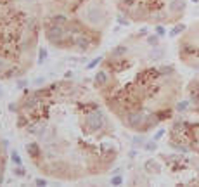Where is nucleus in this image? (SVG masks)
I'll return each mask as SVG.
<instances>
[{
  "label": "nucleus",
  "mask_w": 199,
  "mask_h": 187,
  "mask_svg": "<svg viewBox=\"0 0 199 187\" xmlns=\"http://www.w3.org/2000/svg\"><path fill=\"white\" fill-rule=\"evenodd\" d=\"M192 99L196 102H199V85H194L192 87Z\"/></svg>",
  "instance_id": "obj_4"
},
{
  "label": "nucleus",
  "mask_w": 199,
  "mask_h": 187,
  "mask_svg": "<svg viewBox=\"0 0 199 187\" xmlns=\"http://www.w3.org/2000/svg\"><path fill=\"white\" fill-rule=\"evenodd\" d=\"M12 161L16 163V165H21V158H19V154L16 151H12Z\"/></svg>",
  "instance_id": "obj_8"
},
{
  "label": "nucleus",
  "mask_w": 199,
  "mask_h": 187,
  "mask_svg": "<svg viewBox=\"0 0 199 187\" xmlns=\"http://www.w3.org/2000/svg\"><path fill=\"white\" fill-rule=\"evenodd\" d=\"M28 149H30V152H31L33 156H36V151H38V145L36 144H28Z\"/></svg>",
  "instance_id": "obj_7"
},
{
  "label": "nucleus",
  "mask_w": 199,
  "mask_h": 187,
  "mask_svg": "<svg viewBox=\"0 0 199 187\" xmlns=\"http://www.w3.org/2000/svg\"><path fill=\"white\" fill-rule=\"evenodd\" d=\"M182 31H184V24H179L177 28H173V30H172V33H170V35H172V36H177V35H179V33H182Z\"/></svg>",
  "instance_id": "obj_5"
},
{
  "label": "nucleus",
  "mask_w": 199,
  "mask_h": 187,
  "mask_svg": "<svg viewBox=\"0 0 199 187\" xmlns=\"http://www.w3.org/2000/svg\"><path fill=\"white\" fill-rule=\"evenodd\" d=\"M149 43H151V45H156V43H158V38H156V36H151V38H149Z\"/></svg>",
  "instance_id": "obj_12"
},
{
  "label": "nucleus",
  "mask_w": 199,
  "mask_h": 187,
  "mask_svg": "<svg viewBox=\"0 0 199 187\" xmlns=\"http://www.w3.org/2000/svg\"><path fill=\"white\" fill-rule=\"evenodd\" d=\"M121 52H126V48H125V47H118V48L113 50V54H114V55H121Z\"/></svg>",
  "instance_id": "obj_9"
},
{
  "label": "nucleus",
  "mask_w": 199,
  "mask_h": 187,
  "mask_svg": "<svg viewBox=\"0 0 199 187\" xmlns=\"http://www.w3.org/2000/svg\"><path fill=\"white\" fill-rule=\"evenodd\" d=\"M187 106H189V101H182V102H179V106H177V111H185Z\"/></svg>",
  "instance_id": "obj_6"
},
{
  "label": "nucleus",
  "mask_w": 199,
  "mask_h": 187,
  "mask_svg": "<svg viewBox=\"0 0 199 187\" xmlns=\"http://www.w3.org/2000/svg\"><path fill=\"white\" fill-rule=\"evenodd\" d=\"M163 33H165V30H163L161 26H158V35H163Z\"/></svg>",
  "instance_id": "obj_17"
},
{
  "label": "nucleus",
  "mask_w": 199,
  "mask_h": 187,
  "mask_svg": "<svg viewBox=\"0 0 199 187\" xmlns=\"http://www.w3.org/2000/svg\"><path fill=\"white\" fill-rule=\"evenodd\" d=\"M47 36H48V40H50V42L59 40V38L62 36L61 26H52V28H48V30H47Z\"/></svg>",
  "instance_id": "obj_1"
},
{
  "label": "nucleus",
  "mask_w": 199,
  "mask_h": 187,
  "mask_svg": "<svg viewBox=\"0 0 199 187\" xmlns=\"http://www.w3.org/2000/svg\"><path fill=\"white\" fill-rule=\"evenodd\" d=\"M163 133H165V132H163V130H159L158 133H156V137H154V139H161V135H163Z\"/></svg>",
  "instance_id": "obj_16"
},
{
  "label": "nucleus",
  "mask_w": 199,
  "mask_h": 187,
  "mask_svg": "<svg viewBox=\"0 0 199 187\" xmlns=\"http://www.w3.org/2000/svg\"><path fill=\"white\" fill-rule=\"evenodd\" d=\"M126 120L130 121V125H140L142 123V114H138V113H132L126 116Z\"/></svg>",
  "instance_id": "obj_2"
},
{
  "label": "nucleus",
  "mask_w": 199,
  "mask_h": 187,
  "mask_svg": "<svg viewBox=\"0 0 199 187\" xmlns=\"http://www.w3.org/2000/svg\"><path fill=\"white\" fill-rule=\"evenodd\" d=\"M121 182H123V180H121V177H114V179L111 180V184H113V185H120Z\"/></svg>",
  "instance_id": "obj_10"
},
{
  "label": "nucleus",
  "mask_w": 199,
  "mask_h": 187,
  "mask_svg": "<svg viewBox=\"0 0 199 187\" xmlns=\"http://www.w3.org/2000/svg\"><path fill=\"white\" fill-rule=\"evenodd\" d=\"M45 184H47L45 180H36V185H45Z\"/></svg>",
  "instance_id": "obj_15"
},
{
  "label": "nucleus",
  "mask_w": 199,
  "mask_h": 187,
  "mask_svg": "<svg viewBox=\"0 0 199 187\" xmlns=\"http://www.w3.org/2000/svg\"><path fill=\"white\" fill-rule=\"evenodd\" d=\"M45 54H47L45 50H42V52H40V62H43V61H45V57H47Z\"/></svg>",
  "instance_id": "obj_13"
},
{
  "label": "nucleus",
  "mask_w": 199,
  "mask_h": 187,
  "mask_svg": "<svg viewBox=\"0 0 199 187\" xmlns=\"http://www.w3.org/2000/svg\"><path fill=\"white\" fill-rule=\"evenodd\" d=\"M95 82L101 83V85H104V83L107 82V76H106V73H104V71H99V73L95 75Z\"/></svg>",
  "instance_id": "obj_3"
},
{
  "label": "nucleus",
  "mask_w": 199,
  "mask_h": 187,
  "mask_svg": "<svg viewBox=\"0 0 199 187\" xmlns=\"http://www.w3.org/2000/svg\"><path fill=\"white\" fill-rule=\"evenodd\" d=\"M172 71H173V69H172V66H165V68L161 69V73H165V75H166V73H168V75H170V73H172Z\"/></svg>",
  "instance_id": "obj_11"
},
{
  "label": "nucleus",
  "mask_w": 199,
  "mask_h": 187,
  "mask_svg": "<svg viewBox=\"0 0 199 187\" xmlns=\"http://www.w3.org/2000/svg\"><path fill=\"white\" fill-rule=\"evenodd\" d=\"M99 61H101L99 57H97V59H94V61H92V62H90V64H89V68H94V66H95V64H97V62H99Z\"/></svg>",
  "instance_id": "obj_14"
}]
</instances>
